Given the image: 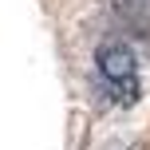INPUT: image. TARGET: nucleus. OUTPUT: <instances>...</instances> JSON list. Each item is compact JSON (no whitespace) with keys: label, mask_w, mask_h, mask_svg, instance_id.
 <instances>
[{"label":"nucleus","mask_w":150,"mask_h":150,"mask_svg":"<svg viewBox=\"0 0 150 150\" xmlns=\"http://www.w3.org/2000/svg\"><path fill=\"white\" fill-rule=\"evenodd\" d=\"M134 52H130L122 40H103L95 47V67H99V79L107 83H119V79H130L134 75Z\"/></svg>","instance_id":"1"},{"label":"nucleus","mask_w":150,"mask_h":150,"mask_svg":"<svg viewBox=\"0 0 150 150\" xmlns=\"http://www.w3.org/2000/svg\"><path fill=\"white\" fill-rule=\"evenodd\" d=\"M115 16L134 36H150V4L146 0H115Z\"/></svg>","instance_id":"2"}]
</instances>
